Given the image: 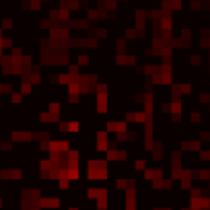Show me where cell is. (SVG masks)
<instances>
[{"label": "cell", "mask_w": 210, "mask_h": 210, "mask_svg": "<svg viewBox=\"0 0 210 210\" xmlns=\"http://www.w3.org/2000/svg\"><path fill=\"white\" fill-rule=\"evenodd\" d=\"M109 132H118V134H124L126 132V122H109L107 124Z\"/></svg>", "instance_id": "obj_1"}, {"label": "cell", "mask_w": 210, "mask_h": 210, "mask_svg": "<svg viewBox=\"0 0 210 210\" xmlns=\"http://www.w3.org/2000/svg\"><path fill=\"white\" fill-rule=\"evenodd\" d=\"M12 101L19 103V101H21V93H12Z\"/></svg>", "instance_id": "obj_2"}, {"label": "cell", "mask_w": 210, "mask_h": 210, "mask_svg": "<svg viewBox=\"0 0 210 210\" xmlns=\"http://www.w3.org/2000/svg\"><path fill=\"white\" fill-rule=\"evenodd\" d=\"M70 210H78V208H70Z\"/></svg>", "instance_id": "obj_3"}, {"label": "cell", "mask_w": 210, "mask_h": 210, "mask_svg": "<svg viewBox=\"0 0 210 210\" xmlns=\"http://www.w3.org/2000/svg\"><path fill=\"white\" fill-rule=\"evenodd\" d=\"M0 206H2V200H0Z\"/></svg>", "instance_id": "obj_4"}]
</instances>
